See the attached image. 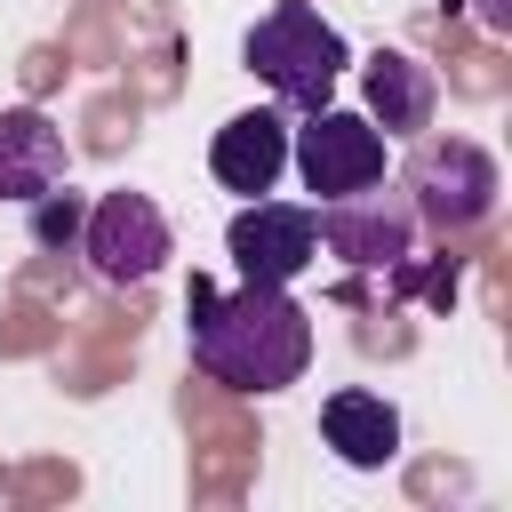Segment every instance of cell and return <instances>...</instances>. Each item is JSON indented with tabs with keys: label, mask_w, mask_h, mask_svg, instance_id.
Returning <instances> with one entry per match:
<instances>
[{
	"label": "cell",
	"mask_w": 512,
	"mask_h": 512,
	"mask_svg": "<svg viewBox=\"0 0 512 512\" xmlns=\"http://www.w3.org/2000/svg\"><path fill=\"white\" fill-rule=\"evenodd\" d=\"M432 104H440V80H432L416 56L384 48V56L368 64V120H376L384 136H416V128H432Z\"/></svg>",
	"instance_id": "8fae6325"
},
{
	"label": "cell",
	"mask_w": 512,
	"mask_h": 512,
	"mask_svg": "<svg viewBox=\"0 0 512 512\" xmlns=\"http://www.w3.org/2000/svg\"><path fill=\"white\" fill-rule=\"evenodd\" d=\"M296 176H304V192H320V200H344V192L384 184V128H376L368 112L320 104V112L296 128Z\"/></svg>",
	"instance_id": "277c9868"
},
{
	"label": "cell",
	"mask_w": 512,
	"mask_h": 512,
	"mask_svg": "<svg viewBox=\"0 0 512 512\" xmlns=\"http://www.w3.org/2000/svg\"><path fill=\"white\" fill-rule=\"evenodd\" d=\"M64 168H72V152H64V128L48 112H32V104L0 112V200L32 208L40 192L64 184Z\"/></svg>",
	"instance_id": "ba28073f"
},
{
	"label": "cell",
	"mask_w": 512,
	"mask_h": 512,
	"mask_svg": "<svg viewBox=\"0 0 512 512\" xmlns=\"http://www.w3.org/2000/svg\"><path fill=\"white\" fill-rule=\"evenodd\" d=\"M224 248H232V264H240V280H296L312 256H320V232H312V208H296V200H248L240 216H232V232H224Z\"/></svg>",
	"instance_id": "52a82bcc"
},
{
	"label": "cell",
	"mask_w": 512,
	"mask_h": 512,
	"mask_svg": "<svg viewBox=\"0 0 512 512\" xmlns=\"http://www.w3.org/2000/svg\"><path fill=\"white\" fill-rule=\"evenodd\" d=\"M480 24H488V32H504V24H512V8H504V0H480Z\"/></svg>",
	"instance_id": "4fadbf2b"
},
{
	"label": "cell",
	"mask_w": 512,
	"mask_h": 512,
	"mask_svg": "<svg viewBox=\"0 0 512 512\" xmlns=\"http://www.w3.org/2000/svg\"><path fill=\"white\" fill-rule=\"evenodd\" d=\"M208 168H216L224 192H248V200L272 192L280 168H288V120L280 112H232L208 144Z\"/></svg>",
	"instance_id": "9c48e42d"
},
{
	"label": "cell",
	"mask_w": 512,
	"mask_h": 512,
	"mask_svg": "<svg viewBox=\"0 0 512 512\" xmlns=\"http://www.w3.org/2000/svg\"><path fill=\"white\" fill-rule=\"evenodd\" d=\"M408 208H416V224H432V232H472L488 208H496V160L472 144V136H448V144H424L416 160H408Z\"/></svg>",
	"instance_id": "3957f363"
},
{
	"label": "cell",
	"mask_w": 512,
	"mask_h": 512,
	"mask_svg": "<svg viewBox=\"0 0 512 512\" xmlns=\"http://www.w3.org/2000/svg\"><path fill=\"white\" fill-rule=\"evenodd\" d=\"M312 232H320L344 264H360V272H400V264H408V240H416V208H400L392 192L368 184V192L320 200Z\"/></svg>",
	"instance_id": "8992f818"
},
{
	"label": "cell",
	"mask_w": 512,
	"mask_h": 512,
	"mask_svg": "<svg viewBox=\"0 0 512 512\" xmlns=\"http://www.w3.org/2000/svg\"><path fill=\"white\" fill-rule=\"evenodd\" d=\"M240 56H248V72L288 104V112H320L328 96H336V80H344V32L320 16V8H304V0H280L272 16H256L248 24V40H240Z\"/></svg>",
	"instance_id": "7a4b0ae2"
},
{
	"label": "cell",
	"mask_w": 512,
	"mask_h": 512,
	"mask_svg": "<svg viewBox=\"0 0 512 512\" xmlns=\"http://www.w3.org/2000/svg\"><path fill=\"white\" fill-rule=\"evenodd\" d=\"M32 208H40V216H32V232H40V240H72V224H80V200H72V192H64V200H56V192H40Z\"/></svg>",
	"instance_id": "7c38bea8"
},
{
	"label": "cell",
	"mask_w": 512,
	"mask_h": 512,
	"mask_svg": "<svg viewBox=\"0 0 512 512\" xmlns=\"http://www.w3.org/2000/svg\"><path fill=\"white\" fill-rule=\"evenodd\" d=\"M80 248L96 264V280L128 288V280H152L168 264V216L144 200V192H104L80 224Z\"/></svg>",
	"instance_id": "5b68a950"
},
{
	"label": "cell",
	"mask_w": 512,
	"mask_h": 512,
	"mask_svg": "<svg viewBox=\"0 0 512 512\" xmlns=\"http://www.w3.org/2000/svg\"><path fill=\"white\" fill-rule=\"evenodd\" d=\"M184 312H192V368L224 392H280L312 368V312L280 280L216 288L192 272Z\"/></svg>",
	"instance_id": "6da1fadb"
},
{
	"label": "cell",
	"mask_w": 512,
	"mask_h": 512,
	"mask_svg": "<svg viewBox=\"0 0 512 512\" xmlns=\"http://www.w3.org/2000/svg\"><path fill=\"white\" fill-rule=\"evenodd\" d=\"M320 432H328V448H336L352 472H384V464L400 456V416H392V400H384V392H360V384L328 392Z\"/></svg>",
	"instance_id": "30bf717a"
}]
</instances>
